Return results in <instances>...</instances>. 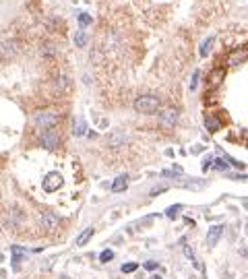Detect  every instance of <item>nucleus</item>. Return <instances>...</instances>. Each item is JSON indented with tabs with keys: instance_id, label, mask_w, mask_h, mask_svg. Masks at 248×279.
I'll return each instance as SVG.
<instances>
[{
	"instance_id": "obj_14",
	"label": "nucleus",
	"mask_w": 248,
	"mask_h": 279,
	"mask_svg": "<svg viewBox=\"0 0 248 279\" xmlns=\"http://www.w3.org/2000/svg\"><path fill=\"white\" fill-rule=\"evenodd\" d=\"M126 186H128V176H118L114 180V184H112V192H124L126 190Z\"/></svg>"
},
{
	"instance_id": "obj_26",
	"label": "nucleus",
	"mask_w": 248,
	"mask_h": 279,
	"mask_svg": "<svg viewBox=\"0 0 248 279\" xmlns=\"http://www.w3.org/2000/svg\"><path fill=\"white\" fill-rule=\"evenodd\" d=\"M213 161H215L213 155H207V157L203 159V172H207V170H211V168H213Z\"/></svg>"
},
{
	"instance_id": "obj_7",
	"label": "nucleus",
	"mask_w": 248,
	"mask_h": 279,
	"mask_svg": "<svg viewBox=\"0 0 248 279\" xmlns=\"http://www.w3.org/2000/svg\"><path fill=\"white\" fill-rule=\"evenodd\" d=\"M223 79H226V68H223V66H217V68H213V71L209 73L207 83H209V87H211V89H217V87H219V85L223 83Z\"/></svg>"
},
{
	"instance_id": "obj_31",
	"label": "nucleus",
	"mask_w": 248,
	"mask_h": 279,
	"mask_svg": "<svg viewBox=\"0 0 248 279\" xmlns=\"http://www.w3.org/2000/svg\"><path fill=\"white\" fill-rule=\"evenodd\" d=\"M149 279H164V277H159V275H151Z\"/></svg>"
},
{
	"instance_id": "obj_22",
	"label": "nucleus",
	"mask_w": 248,
	"mask_h": 279,
	"mask_svg": "<svg viewBox=\"0 0 248 279\" xmlns=\"http://www.w3.org/2000/svg\"><path fill=\"white\" fill-rule=\"evenodd\" d=\"M91 23H93L91 15H87V13H81V15H79V25H81V27H87V25H91Z\"/></svg>"
},
{
	"instance_id": "obj_12",
	"label": "nucleus",
	"mask_w": 248,
	"mask_h": 279,
	"mask_svg": "<svg viewBox=\"0 0 248 279\" xmlns=\"http://www.w3.org/2000/svg\"><path fill=\"white\" fill-rule=\"evenodd\" d=\"M221 234H223V226H213V228H209V232H207V244L213 248V246L217 244V240L221 238Z\"/></svg>"
},
{
	"instance_id": "obj_25",
	"label": "nucleus",
	"mask_w": 248,
	"mask_h": 279,
	"mask_svg": "<svg viewBox=\"0 0 248 279\" xmlns=\"http://www.w3.org/2000/svg\"><path fill=\"white\" fill-rule=\"evenodd\" d=\"M182 174V170L176 166V170H164V172H161V176H166V178H174V176H180Z\"/></svg>"
},
{
	"instance_id": "obj_11",
	"label": "nucleus",
	"mask_w": 248,
	"mask_h": 279,
	"mask_svg": "<svg viewBox=\"0 0 248 279\" xmlns=\"http://www.w3.org/2000/svg\"><path fill=\"white\" fill-rule=\"evenodd\" d=\"M126 133H122V130H116V133H112L110 137H108V145L112 147V149H118V147H122L124 143H126Z\"/></svg>"
},
{
	"instance_id": "obj_3",
	"label": "nucleus",
	"mask_w": 248,
	"mask_h": 279,
	"mask_svg": "<svg viewBox=\"0 0 248 279\" xmlns=\"http://www.w3.org/2000/svg\"><path fill=\"white\" fill-rule=\"evenodd\" d=\"M246 60H248V46H240V48L232 50V52L228 54L226 64H228L230 68H236V66H240V64H242V62H246Z\"/></svg>"
},
{
	"instance_id": "obj_28",
	"label": "nucleus",
	"mask_w": 248,
	"mask_h": 279,
	"mask_svg": "<svg viewBox=\"0 0 248 279\" xmlns=\"http://www.w3.org/2000/svg\"><path fill=\"white\" fill-rule=\"evenodd\" d=\"M226 159H228V164H232L234 168H238V170H244V164H242V161H236L234 157H230V155H226Z\"/></svg>"
},
{
	"instance_id": "obj_9",
	"label": "nucleus",
	"mask_w": 248,
	"mask_h": 279,
	"mask_svg": "<svg viewBox=\"0 0 248 279\" xmlns=\"http://www.w3.org/2000/svg\"><path fill=\"white\" fill-rule=\"evenodd\" d=\"M42 223H44V228L46 230H56L58 226H60V217L56 215V213H52V211H46L44 215H42Z\"/></svg>"
},
{
	"instance_id": "obj_15",
	"label": "nucleus",
	"mask_w": 248,
	"mask_h": 279,
	"mask_svg": "<svg viewBox=\"0 0 248 279\" xmlns=\"http://www.w3.org/2000/svg\"><path fill=\"white\" fill-rule=\"evenodd\" d=\"M73 133H75V137H85V135H87V126H85V120L83 118H77L75 120Z\"/></svg>"
},
{
	"instance_id": "obj_6",
	"label": "nucleus",
	"mask_w": 248,
	"mask_h": 279,
	"mask_svg": "<svg viewBox=\"0 0 248 279\" xmlns=\"http://www.w3.org/2000/svg\"><path fill=\"white\" fill-rule=\"evenodd\" d=\"M62 176L58 174V172H50V174H46V178H44V190L46 192H56L60 186H62Z\"/></svg>"
},
{
	"instance_id": "obj_18",
	"label": "nucleus",
	"mask_w": 248,
	"mask_h": 279,
	"mask_svg": "<svg viewBox=\"0 0 248 279\" xmlns=\"http://www.w3.org/2000/svg\"><path fill=\"white\" fill-rule=\"evenodd\" d=\"M228 168H230V164H228L226 157H215L211 170H217V172H228Z\"/></svg>"
},
{
	"instance_id": "obj_21",
	"label": "nucleus",
	"mask_w": 248,
	"mask_h": 279,
	"mask_svg": "<svg viewBox=\"0 0 248 279\" xmlns=\"http://www.w3.org/2000/svg\"><path fill=\"white\" fill-rule=\"evenodd\" d=\"M114 259V250H110V248H106V250L99 254V263H110Z\"/></svg>"
},
{
	"instance_id": "obj_13",
	"label": "nucleus",
	"mask_w": 248,
	"mask_h": 279,
	"mask_svg": "<svg viewBox=\"0 0 248 279\" xmlns=\"http://www.w3.org/2000/svg\"><path fill=\"white\" fill-rule=\"evenodd\" d=\"M213 44H215V37H213V35L205 37V40H203V44H201V48H199L201 58H207L209 54H211V50H213Z\"/></svg>"
},
{
	"instance_id": "obj_27",
	"label": "nucleus",
	"mask_w": 248,
	"mask_h": 279,
	"mask_svg": "<svg viewBox=\"0 0 248 279\" xmlns=\"http://www.w3.org/2000/svg\"><path fill=\"white\" fill-rule=\"evenodd\" d=\"M42 54H44V56H54V46L52 44H44L42 46Z\"/></svg>"
},
{
	"instance_id": "obj_8",
	"label": "nucleus",
	"mask_w": 248,
	"mask_h": 279,
	"mask_svg": "<svg viewBox=\"0 0 248 279\" xmlns=\"http://www.w3.org/2000/svg\"><path fill=\"white\" fill-rule=\"evenodd\" d=\"M19 52V46L17 42H2L0 44V60H11L17 56Z\"/></svg>"
},
{
	"instance_id": "obj_17",
	"label": "nucleus",
	"mask_w": 248,
	"mask_h": 279,
	"mask_svg": "<svg viewBox=\"0 0 248 279\" xmlns=\"http://www.w3.org/2000/svg\"><path fill=\"white\" fill-rule=\"evenodd\" d=\"M93 236V228H87V230H83L79 236H77V246H85L89 242V238Z\"/></svg>"
},
{
	"instance_id": "obj_16",
	"label": "nucleus",
	"mask_w": 248,
	"mask_h": 279,
	"mask_svg": "<svg viewBox=\"0 0 248 279\" xmlns=\"http://www.w3.org/2000/svg\"><path fill=\"white\" fill-rule=\"evenodd\" d=\"M56 89L60 93H68V89H71V81H68L64 75H60L58 79H56Z\"/></svg>"
},
{
	"instance_id": "obj_23",
	"label": "nucleus",
	"mask_w": 248,
	"mask_h": 279,
	"mask_svg": "<svg viewBox=\"0 0 248 279\" xmlns=\"http://www.w3.org/2000/svg\"><path fill=\"white\" fill-rule=\"evenodd\" d=\"M137 269H139L137 263H124V265L120 267L122 273H133V271H137Z\"/></svg>"
},
{
	"instance_id": "obj_1",
	"label": "nucleus",
	"mask_w": 248,
	"mask_h": 279,
	"mask_svg": "<svg viewBox=\"0 0 248 279\" xmlns=\"http://www.w3.org/2000/svg\"><path fill=\"white\" fill-rule=\"evenodd\" d=\"M159 106H161L159 97L149 95V93H147V95H139L135 99V110L139 114H155L159 110Z\"/></svg>"
},
{
	"instance_id": "obj_4",
	"label": "nucleus",
	"mask_w": 248,
	"mask_h": 279,
	"mask_svg": "<svg viewBox=\"0 0 248 279\" xmlns=\"http://www.w3.org/2000/svg\"><path fill=\"white\" fill-rule=\"evenodd\" d=\"M178 118H180V112L176 110V108H164V110L159 112V124L164 128H172L176 126Z\"/></svg>"
},
{
	"instance_id": "obj_10",
	"label": "nucleus",
	"mask_w": 248,
	"mask_h": 279,
	"mask_svg": "<svg viewBox=\"0 0 248 279\" xmlns=\"http://www.w3.org/2000/svg\"><path fill=\"white\" fill-rule=\"evenodd\" d=\"M205 128L209 130V133H217V130L223 128V122L217 118L215 114H207L205 116Z\"/></svg>"
},
{
	"instance_id": "obj_2",
	"label": "nucleus",
	"mask_w": 248,
	"mask_h": 279,
	"mask_svg": "<svg viewBox=\"0 0 248 279\" xmlns=\"http://www.w3.org/2000/svg\"><path fill=\"white\" fill-rule=\"evenodd\" d=\"M58 114H54V112H37L35 114V124L40 126L42 130H50V128H56V124H58Z\"/></svg>"
},
{
	"instance_id": "obj_19",
	"label": "nucleus",
	"mask_w": 248,
	"mask_h": 279,
	"mask_svg": "<svg viewBox=\"0 0 248 279\" xmlns=\"http://www.w3.org/2000/svg\"><path fill=\"white\" fill-rule=\"evenodd\" d=\"M89 42V35L85 33V31H77V35H75V46L77 48H85Z\"/></svg>"
},
{
	"instance_id": "obj_29",
	"label": "nucleus",
	"mask_w": 248,
	"mask_h": 279,
	"mask_svg": "<svg viewBox=\"0 0 248 279\" xmlns=\"http://www.w3.org/2000/svg\"><path fill=\"white\" fill-rule=\"evenodd\" d=\"M184 254H186V257H188L190 261H195V252H192V248H190L188 244H184Z\"/></svg>"
},
{
	"instance_id": "obj_20",
	"label": "nucleus",
	"mask_w": 248,
	"mask_h": 279,
	"mask_svg": "<svg viewBox=\"0 0 248 279\" xmlns=\"http://www.w3.org/2000/svg\"><path fill=\"white\" fill-rule=\"evenodd\" d=\"M180 209H182V205H172V207H168L166 215L170 217V219H176V217H178V213H180Z\"/></svg>"
},
{
	"instance_id": "obj_24",
	"label": "nucleus",
	"mask_w": 248,
	"mask_h": 279,
	"mask_svg": "<svg viewBox=\"0 0 248 279\" xmlns=\"http://www.w3.org/2000/svg\"><path fill=\"white\" fill-rule=\"evenodd\" d=\"M199 79H201V71H195V73H192V79H190V91H197Z\"/></svg>"
},
{
	"instance_id": "obj_30",
	"label": "nucleus",
	"mask_w": 248,
	"mask_h": 279,
	"mask_svg": "<svg viewBox=\"0 0 248 279\" xmlns=\"http://www.w3.org/2000/svg\"><path fill=\"white\" fill-rule=\"evenodd\" d=\"M157 267H159V265H157L155 261H147V263H145V269H147V271H155Z\"/></svg>"
},
{
	"instance_id": "obj_5",
	"label": "nucleus",
	"mask_w": 248,
	"mask_h": 279,
	"mask_svg": "<svg viewBox=\"0 0 248 279\" xmlns=\"http://www.w3.org/2000/svg\"><path fill=\"white\" fill-rule=\"evenodd\" d=\"M42 145L46 147V149H50V151L56 149V147L60 145V135H58V130H56V128L44 130V135H42Z\"/></svg>"
}]
</instances>
